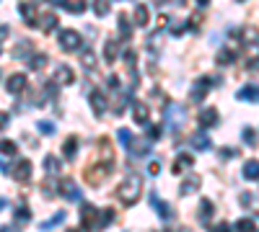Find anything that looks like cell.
<instances>
[{
	"label": "cell",
	"instance_id": "6f0895ef",
	"mask_svg": "<svg viewBox=\"0 0 259 232\" xmlns=\"http://www.w3.org/2000/svg\"><path fill=\"white\" fill-rule=\"evenodd\" d=\"M176 3H179V5H182V3H184V0H176Z\"/></svg>",
	"mask_w": 259,
	"mask_h": 232
},
{
	"label": "cell",
	"instance_id": "d6986e66",
	"mask_svg": "<svg viewBox=\"0 0 259 232\" xmlns=\"http://www.w3.org/2000/svg\"><path fill=\"white\" fill-rule=\"evenodd\" d=\"M241 173H244L246 181H259V160H246Z\"/></svg>",
	"mask_w": 259,
	"mask_h": 232
},
{
	"label": "cell",
	"instance_id": "f546056e",
	"mask_svg": "<svg viewBox=\"0 0 259 232\" xmlns=\"http://www.w3.org/2000/svg\"><path fill=\"white\" fill-rule=\"evenodd\" d=\"M39 26H42L44 31H52L54 26H57V16H54V13H44L42 21H39Z\"/></svg>",
	"mask_w": 259,
	"mask_h": 232
},
{
	"label": "cell",
	"instance_id": "cb8c5ba5",
	"mask_svg": "<svg viewBox=\"0 0 259 232\" xmlns=\"http://www.w3.org/2000/svg\"><path fill=\"white\" fill-rule=\"evenodd\" d=\"M62 153H65V160H73V157H75V153H78V139H75V137H67V139H65Z\"/></svg>",
	"mask_w": 259,
	"mask_h": 232
},
{
	"label": "cell",
	"instance_id": "30bf717a",
	"mask_svg": "<svg viewBox=\"0 0 259 232\" xmlns=\"http://www.w3.org/2000/svg\"><path fill=\"white\" fill-rule=\"evenodd\" d=\"M132 23H135V26H138V29H145V26H148V23H151V8L148 5H135V10H132Z\"/></svg>",
	"mask_w": 259,
	"mask_h": 232
},
{
	"label": "cell",
	"instance_id": "e0dca14e",
	"mask_svg": "<svg viewBox=\"0 0 259 232\" xmlns=\"http://www.w3.org/2000/svg\"><path fill=\"white\" fill-rule=\"evenodd\" d=\"M117 57H119V44H117L114 39H109V41L104 44V62H106V65H114Z\"/></svg>",
	"mask_w": 259,
	"mask_h": 232
},
{
	"label": "cell",
	"instance_id": "60d3db41",
	"mask_svg": "<svg viewBox=\"0 0 259 232\" xmlns=\"http://www.w3.org/2000/svg\"><path fill=\"white\" fill-rule=\"evenodd\" d=\"M244 142H246V145H254V142H257V134H254L252 126H246V129H244Z\"/></svg>",
	"mask_w": 259,
	"mask_h": 232
},
{
	"label": "cell",
	"instance_id": "7c38bea8",
	"mask_svg": "<svg viewBox=\"0 0 259 232\" xmlns=\"http://www.w3.org/2000/svg\"><path fill=\"white\" fill-rule=\"evenodd\" d=\"M197 124L202 129H212V126L218 124V109H202L197 114Z\"/></svg>",
	"mask_w": 259,
	"mask_h": 232
},
{
	"label": "cell",
	"instance_id": "3957f363",
	"mask_svg": "<svg viewBox=\"0 0 259 232\" xmlns=\"http://www.w3.org/2000/svg\"><path fill=\"white\" fill-rule=\"evenodd\" d=\"M166 119H168V126H171L174 132H179V129H182V124L187 121L184 106H179V103H168V106H166Z\"/></svg>",
	"mask_w": 259,
	"mask_h": 232
},
{
	"label": "cell",
	"instance_id": "f6af8a7d",
	"mask_svg": "<svg viewBox=\"0 0 259 232\" xmlns=\"http://www.w3.org/2000/svg\"><path fill=\"white\" fill-rule=\"evenodd\" d=\"M184 23H174V26H171V37H182V34H184Z\"/></svg>",
	"mask_w": 259,
	"mask_h": 232
},
{
	"label": "cell",
	"instance_id": "db71d44e",
	"mask_svg": "<svg viewBox=\"0 0 259 232\" xmlns=\"http://www.w3.org/2000/svg\"><path fill=\"white\" fill-rule=\"evenodd\" d=\"M52 5H65V0H50Z\"/></svg>",
	"mask_w": 259,
	"mask_h": 232
},
{
	"label": "cell",
	"instance_id": "d590c367",
	"mask_svg": "<svg viewBox=\"0 0 259 232\" xmlns=\"http://www.w3.org/2000/svg\"><path fill=\"white\" fill-rule=\"evenodd\" d=\"M65 10H70V13L81 16L83 10H86V3H83V0H75V3H65Z\"/></svg>",
	"mask_w": 259,
	"mask_h": 232
},
{
	"label": "cell",
	"instance_id": "1f68e13d",
	"mask_svg": "<svg viewBox=\"0 0 259 232\" xmlns=\"http://www.w3.org/2000/svg\"><path fill=\"white\" fill-rule=\"evenodd\" d=\"M65 222V212H57V214H54L52 219H47V222H42L39 227L42 230H52V227H57V225H62Z\"/></svg>",
	"mask_w": 259,
	"mask_h": 232
},
{
	"label": "cell",
	"instance_id": "e575fe53",
	"mask_svg": "<svg viewBox=\"0 0 259 232\" xmlns=\"http://www.w3.org/2000/svg\"><path fill=\"white\" fill-rule=\"evenodd\" d=\"M44 65H47V54H34V57H29V67L31 70H42Z\"/></svg>",
	"mask_w": 259,
	"mask_h": 232
},
{
	"label": "cell",
	"instance_id": "d6a6232c",
	"mask_svg": "<svg viewBox=\"0 0 259 232\" xmlns=\"http://www.w3.org/2000/svg\"><path fill=\"white\" fill-rule=\"evenodd\" d=\"M44 168H47V173L54 176V173H60V160L54 155H47V157H44Z\"/></svg>",
	"mask_w": 259,
	"mask_h": 232
},
{
	"label": "cell",
	"instance_id": "4dcf8cb0",
	"mask_svg": "<svg viewBox=\"0 0 259 232\" xmlns=\"http://www.w3.org/2000/svg\"><path fill=\"white\" fill-rule=\"evenodd\" d=\"M16 142H10V139H0V153H3L5 157H13L16 155Z\"/></svg>",
	"mask_w": 259,
	"mask_h": 232
},
{
	"label": "cell",
	"instance_id": "ffe728a7",
	"mask_svg": "<svg viewBox=\"0 0 259 232\" xmlns=\"http://www.w3.org/2000/svg\"><path fill=\"white\" fill-rule=\"evenodd\" d=\"M212 214H215V206H212V201L210 199H202L200 201V222L207 225L210 219H212Z\"/></svg>",
	"mask_w": 259,
	"mask_h": 232
},
{
	"label": "cell",
	"instance_id": "836d02e7",
	"mask_svg": "<svg viewBox=\"0 0 259 232\" xmlns=\"http://www.w3.org/2000/svg\"><path fill=\"white\" fill-rule=\"evenodd\" d=\"M117 21H119V37L122 39H130V21H127V16H117Z\"/></svg>",
	"mask_w": 259,
	"mask_h": 232
},
{
	"label": "cell",
	"instance_id": "ac0fdd59",
	"mask_svg": "<svg viewBox=\"0 0 259 232\" xmlns=\"http://www.w3.org/2000/svg\"><path fill=\"white\" fill-rule=\"evenodd\" d=\"M151 206L155 209V212H158V217H161V219H171V206L163 204L155 193H151Z\"/></svg>",
	"mask_w": 259,
	"mask_h": 232
},
{
	"label": "cell",
	"instance_id": "83f0119b",
	"mask_svg": "<svg viewBox=\"0 0 259 232\" xmlns=\"http://www.w3.org/2000/svg\"><path fill=\"white\" fill-rule=\"evenodd\" d=\"M236 232H257V225H254V219H239V222L233 225Z\"/></svg>",
	"mask_w": 259,
	"mask_h": 232
},
{
	"label": "cell",
	"instance_id": "ba28073f",
	"mask_svg": "<svg viewBox=\"0 0 259 232\" xmlns=\"http://www.w3.org/2000/svg\"><path fill=\"white\" fill-rule=\"evenodd\" d=\"M60 191L67 201H81V189H78V183L73 178H62L60 181Z\"/></svg>",
	"mask_w": 259,
	"mask_h": 232
},
{
	"label": "cell",
	"instance_id": "f35d334b",
	"mask_svg": "<svg viewBox=\"0 0 259 232\" xmlns=\"http://www.w3.org/2000/svg\"><path fill=\"white\" fill-rule=\"evenodd\" d=\"M246 70H249V73H257V70H259V54H249V60H246Z\"/></svg>",
	"mask_w": 259,
	"mask_h": 232
},
{
	"label": "cell",
	"instance_id": "8992f818",
	"mask_svg": "<svg viewBox=\"0 0 259 232\" xmlns=\"http://www.w3.org/2000/svg\"><path fill=\"white\" fill-rule=\"evenodd\" d=\"M26 83H29V80H26V75H24V73H16V75H10V77H8L5 88H8V93H10V96H21V93L26 90Z\"/></svg>",
	"mask_w": 259,
	"mask_h": 232
},
{
	"label": "cell",
	"instance_id": "5b68a950",
	"mask_svg": "<svg viewBox=\"0 0 259 232\" xmlns=\"http://www.w3.org/2000/svg\"><path fill=\"white\" fill-rule=\"evenodd\" d=\"M212 83H215L212 77H205V75H202L197 83L192 85V93H189V98H192L195 103H202V101H205V96L210 93V85H212Z\"/></svg>",
	"mask_w": 259,
	"mask_h": 232
},
{
	"label": "cell",
	"instance_id": "603a6c76",
	"mask_svg": "<svg viewBox=\"0 0 259 232\" xmlns=\"http://www.w3.org/2000/svg\"><path fill=\"white\" fill-rule=\"evenodd\" d=\"M197 189H200V178L197 176H189L187 181H182V186H179V193L187 196V193H195Z\"/></svg>",
	"mask_w": 259,
	"mask_h": 232
},
{
	"label": "cell",
	"instance_id": "d4e9b609",
	"mask_svg": "<svg viewBox=\"0 0 259 232\" xmlns=\"http://www.w3.org/2000/svg\"><path fill=\"white\" fill-rule=\"evenodd\" d=\"M111 219H114V212L111 209H104V212H99V217H96V225H94V230H104Z\"/></svg>",
	"mask_w": 259,
	"mask_h": 232
},
{
	"label": "cell",
	"instance_id": "9a60e30c",
	"mask_svg": "<svg viewBox=\"0 0 259 232\" xmlns=\"http://www.w3.org/2000/svg\"><path fill=\"white\" fill-rule=\"evenodd\" d=\"M96 217H99L96 209H94L91 204H83V209H81V222H83V227H86V230H94Z\"/></svg>",
	"mask_w": 259,
	"mask_h": 232
},
{
	"label": "cell",
	"instance_id": "7a4b0ae2",
	"mask_svg": "<svg viewBox=\"0 0 259 232\" xmlns=\"http://www.w3.org/2000/svg\"><path fill=\"white\" fill-rule=\"evenodd\" d=\"M57 41H60L62 52H81V44H83L81 34H78L75 29H62L57 34Z\"/></svg>",
	"mask_w": 259,
	"mask_h": 232
},
{
	"label": "cell",
	"instance_id": "f5cc1de1",
	"mask_svg": "<svg viewBox=\"0 0 259 232\" xmlns=\"http://www.w3.org/2000/svg\"><path fill=\"white\" fill-rule=\"evenodd\" d=\"M0 232H18L16 227H0Z\"/></svg>",
	"mask_w": 259,
	"mask_h": 232
},
{
	"label": "cell",
	"instance_id": "bcb514c9",
	"mask_svg": "<svg viewBox=\"0 0 259 232\" xmlns=\"http://www.w3.org/2000/svg\"><path fill=\"white\" fill-rule=\"evenodd\" d=\"M148 173H151V176H158V173H161V162H158V160L151 162V165H148Z\"/></svg>",
	"mask_w": 259,
	"mask_h": 232
},
{
	"label": "cell",
	"instance_id": "4fadbf2b",
	"mask_svg": "<svg viewBox=\"0 0 259 232\" xmlns=\"http://www.w3.org/2000/svg\"><path fill=\"white\" fill-rule=\"evenodd\" d=\"M132 121L135 124H148L151 121V111L143 101H132Z\"/></svg>",
	"mask_w": 259,
	"mask_h": 232
},
{
	"label": "cell",
	"instance_id": "9c48e42d",
	"mask_svg": "<svg viewBox=\"0 0 259 232\" xmlns=\"http://www.w3.org/2000/svg\"><path fill=\"white\" fill-rule=\"evenodd\" d=\"M73 80H75V75H73V70L67 67V65H60L57 70H54V75H52V83L54 85H73Z\"/></svg>",
	"mask_w": 259,
	"mask_h": 232
},
{
	"label": "cell",
	"instance_id": "681fc988",
	"mask_svg": "<svg viewBox=\"0 0 259 232\" xmlns=\"http://www.w3.org/2000/svg\"><path fill=\"white\" fill-rule=\"evenodd\" d=\"M215 232H231V225H226V222H220V225L215 227Z\"/></svg>",
	"mask_w": 259,
	"mask_h": 232
},
{
	"label": "cell",
	"instance_id": "4316f807",
	"mask_svg": "<svg viewBox=\"0 0 259 232\" xmlns=\"http://www.w3.org/2000/svg\"><path fill=\"white\" fill-rule=\"evenodd\" d=\"M81 62H83L86 70H94V67H96V57H94V52H91V49H83V46H81Z\"/></svg>",
	"mask_w": 259,
	"mask_h": 232
},
{
	"label": "cell",
	"instance_id": "ab89813d",
	"mask_svg": "<svg viewBox=\"0 0 259 232\" xmlns=\"http://www.w3.org/2000/svg\"><path fill=\"white\" fill-rule=\"evenodd\" d=\"M16 222H29V209L26 206H18L16 209Z\"/></svg>",
	"mask_w": 259,
	"mask_h": 232
},
{
	"label": "cell",
	"instance_id": "44dd1931",
	"mask_svg": "<svg viewBox=\"0 0 259 232\" xmlns=\"http://www.w3.org/2000/svg\"><path fill=\"white\" fill-rule=\"evenodd\" d=\"M236 57H239V49H233V46H223L218 52V65H231L236 62Z\"/></svg>",
	"mask_w": 259,
	"mask_h": 232
},
{
	"label": "cell",
	"instance_id": "7402d4cb",
	"mask_svg": "<svg viewBox=\"0 0 259 232\" xmlns=\"http://www.w3.org/2000/svg\"><path fill=\"white\" fill-rule=\"evenodd\" d=\"M192 145H195V150H200V153H205V150H210V139H207L205 129H202V132H197V134H192Z\"/></svg>",
	"mask_w": 259,
	"mask_h": 232
},
{
	"label": "cell",
	"instance_id": "5bb4252c",
	"mask_svg": "<svg viewBox=\"0 0 259 232\" xmlns=\"http://www.w3.org/2000/svg\"><path fill=\"white\" fill-rule=\"evenodd\" d=\"M127 147H130V155L132 157H145L151 153V139H132Z\"/></svg>",
	"mask_w": 259,
	"mask_h": 232
},
{
	"label": "cell",
	"instance_id": "816d5d0a",
	"mask_svg": "<svg viewBox=\"0 0 259 232\" xmlns=\"http://www.w3.org/2000/svg\"><path fill=\"white\" fill-rule=\"evenodd\" d=\"M195 3H197V8H207L210 0H195Z\"/></svg>",
	"mask_w": 259,
	"mask_h": 232
},
{
	"label": "cell",
	"instance_id": "7bdbcfd3",
	"mask_svg": "<svg viewBox=\"0 0 259 232\" xmlns=\"http://www.w3.org/2000/svg\"><path fill=\"white\" fill-rule=\"evenodd\" d=\"M161 132H163V126H158V124L151 126V129H148V139H151V142H153V139H161Z\"/></svg>",
	"mask_w": 259,
	"mask_h": 232
},
{
	"label": "cell",
	"instance_id": "ee69618b",
	"mask_svg": "<svg viewBox=\"0 0 259 232\" xmlns=\"http://www.w3.org/2000/svg\"><path fill=\"white\" fill-rule=\"evenodd\" d=\"M117 137H119L122 145H130V142H132V134H130L127 129H117Z\"/></svg>",
	"mask_w": 259,
	"mask_h": 232
},
{
	"label": "cell",
	"instance_id": "277c9868",
	"mask_svg": "<svg viewBox=\"0 0 259 232\" xmlns=\"http://www.w3.org/2000/svg\"><path fill=\"white\" fill-rule=\"evenodd\" d=\"M31 170H34L31 160L21 157V160H16V162H13V168H10L8 173H10V176H13L18 183H24V181H29V178H31Z\"/></svg>",
	"mask_w": 259,
	"mask_h": 232
},
{
	"label": "cell",
	"instance_id": "c3c4849f",
	"mask_svg": "<svg viewBox=\"0 0 259 232\" xmlns=\"http://www.w3.org/2000/svg\"><path fill=\"white\" fill-rule=\"evenodd\" d=\"M109 88H114V90L119 88V77H117V75H111V77H109Z\"/></svg>",
	"mask_w": 259,
	"mask_h": 232
},
{
	"label": "cell",
	"instance_id": "74e56055",
	"mask_svg": "<svg viewBox=\"0 0 259 232\" xmlns=\"http://www.w3.org/2000/svg\"><path fill=\"white\" fill-rule=\"evenodd\" d=\"M37 129L42 134H54V124L52 121H37Z\"/></svg>",
	"mask_w": 259,
	"mask_h": 232
},
{
	"label": "cell",
	"instance_id": "6da1fadb",
	"mask_svg": "<svg viewBox=\"0 0 259 232\" xmlns=\"http://www.w3.org/2000/svg\"><path fill=\"white\" fill-rule=\"evenodd\" d=\"M140 189H143V181L140 176H135V173H130V176L122 181L117 186V199L125 204V206H132L135 201L140 199Z\"/></svg>",
	"mask_w": 259,
	"mask_h": 232
},
{
	"label": "cell",
	"instance_id": "8d00e7d4",
	"mask_svg": "<svg viewBox=\"0 0 259 232\" xmlns=\"http://www.w3.org/2000/svg\"><path fill=\"white\" fill-rule=\"evenodd\" d=\"M29 41H18V46H16V52H13V57H16V60H21V57H31L29 54Z\"/></svg>",
	"mask_w": 259,
	"mask_h": 232
},
{
	"label": "cell",
	"instance_id": "2e32d148",
	"mask_svg": "<svg viewBox=\"0 0 259 232\" xmlns=\"http://www.w3.org/2000/svg\"><path fill=\"white\" fill-rule=\"evenodd\" d=\"M239 101H249V103H259V85H244L239 93H236Z\"/></svg>",
	"mask_w": 259,
	"mask_h": 232
},
{
	"label": "cell",
	"instance_id": "9f6ffc18",
	"mask_svg": "<svg viewBox=\"0 0 259 232\" xmlns=\"http://www.w3.org/2000/svg\"><path fill=\"white\" fill-rule=\"evenodd\" d=\"M166 3V0H155V5H163Z\"/></svg>",
	"mask_w": 259,
	"mask_h": 232
},
{
	"label": "cell",
	"instance_id": "8fae6325",
	"mask_svg": "<svg viewBox=\"0 0 259 232\" xmlns=\"http://www.w3.org/2000/svg\"><path fill=\"white\" fill-rule=\"evenodd\" d=\"M88 101H91V109L96 111V116H104L109 111V101H106V96L101 90H94L91 96H88Z\"/></svg>",
	"mask_w": 259,
	"mask_h": 232
},
{
	"label": "cell",
	"instance_id": "b9f144b4",
	"mask_svg": "<svg viewBox=\"0 0 259 232\" xmlns=\"http://www.w3.org/2000/svg\"><path fill=\"white\" fill-rule=\"evenodd\" d=\"M125 62H127V67L132 70V67H135V62H138V54H135L132 49H125Z\"/></svg>",
	"mask_w": 259,
	"mask_h": 232
},
{
	"label": "cell",
	"instance_id": "f907efd6",
	"mask_svg": "<svg viewBox=\"0 0 259 232\" xmlns=\"http://www.w3.org/2000/svg\"><path fill=\"white\" fill-rule=\"evenodd\" d=\"M220 153H223V157H233L236 153H233V150L231 147H226V150H220Z\"/></svg>",
	"mask_w": 259,
	"mask_h": 232
},
{
	"label": "cell",
	"instance_id": "484cf974",
	"mask_svg": "<svg viewBox=\"0 0 259 232\" xmlns=\"http://www.w3.org/2000/svg\"><path fill=\"white\" fill-rule=\"evenodd\" d=\"M18 10H21V16H24V21L29 23V26H31V23H37V13H34V8L29 3H21Z\"/></svg>",
	"mask_w": 259,
	"mask_h": 232
},
{
	"label": "cell",
	"instance_id": "52a82bcc",
	"mask_svg": "<svg viewBox=\"0 0 259 232\" xmlns=\"http://www.w3.org/2000/svg\"><path fill=\"white\" fill-rule=\"evenodd\" d=\"M195 165V155L192 153H179L174 160V176H184V173Z\"/></svg>",
	"mask_w": 259,
	"mask_h": 232
},
{
	"label": "cell",
	"instance_id": "7dc6e473",
	"mask_svg": "<svg viewBox=\"0 0 259 232\" xmlns=\"http://www.w3.org/2000/svg\"><path fill=\"white\" fill-rule=\"evenodd\" d=\"M8 121H10V116H8L5 111H0V129H3V126H5Z\"/></svg>",
	"mask_w": 259,
	"mask_h": 232
},
{
	"label": "cell",
	"instance_id": "11a10c76",
	"mask_svg": "<svg viewBox=\"0 0 259 232\" xmlns=\"http://www.w3.org/2000/svg\"><path fill=\"white\" fill-rule=\"evenodd\" d=\"M5 206H8V201L3 199V196H0V209H5Z\"/></svg>",
	"mask_w": 259,
	"mask_h": 232
},
{
	"label": "cell",
	"instance_id": "f1b7e54d",
	"mask_svg": "<svg viewBox=\"0 0 259 232\" xmlns=\"http://www.w3.org/2000/svg\"><path fill=\"white\" fill-rule=\"evenodd\" d=\"M94 13L99 16V18H104V16H109V0H94Z\"/></svg>",
	"mask_w": 259,
	"mask_h": 232
}]
</instances>
